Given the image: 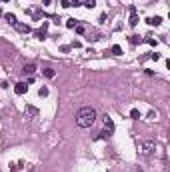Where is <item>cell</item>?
Segmentation results:
<instances>
[{"label": "cell", "instance_id": "4", "mask_svg": "<svg viewBox=\"0 0 170 172\" xmlns=\"http://www.w3.org/2000/svg\"><path fill=\"white\" fill-rule=\"evenodd\" d=\"M14 28L18 30V32H22V34H28V32H30V26L28 24H22V22H16Z\"/></svg>", "mask_w": 170, "mask_h": 172}, {"label": "cell", "instance_id": "11", "mask_svg": "<svg viewBox=\"0 0 170 172\" xmlns=\"http://www.w3.org/2000/svg\"><path fill=\"white\" fill-rule=\"evenodd\" d=\"M26 114L28 116H38V110L34 108V106H26Z\"/></svg>", "mask_w": 170, "mask_h": 172}, {"label": "cell", "instance_id": "2", "mask_svg": "<svg viewBox=\"0 0 170 172\" xmlns=\"http://www.w3.org/2000/svg\"><path fill=\"white\" fill-rule=\"evenodd\" d=\"M136 148H138V154H140V156H150V154L156 150V144L152 142V140H148V142H138V144H136Z\"/></svg>", "mask_w": 170, "mask_h": 172}, {"label": "cell", "instance_id": "23", "mask_svg": "<svg viewBox=\"0 0 170 172\" xmlns=\"http://www.w3.org/2000/svg\"><path fill=\"white\" fill-rule=\"evenodd\" d=\"M42 2H44V4H50V2H52V0H42Z\"/></svg>", "mask_w": 170, "mask_h": 172}, {"label": "cell", "instance_id": "5", "mask_svg": "<svg viewBox=\"0 0 170 172\" xmlns=\"http://www.w3.org/2000/svg\"><path fill=\"white\" fill-rule=\"evenodd\" d=\"M26 90H28V86H26V82H18V84L14 86V92H16V94H24Z\"/></svg>", "mask_w": 170, "mask_h": 172}, {"label": "cell", "instance_id": "21", "mask_svg": "<svg viewBox=\"0 0 170 172\" xmlns=\"http://www.w3.org/2000/svg\"><path fill=\"white\" fill-rule=\"evenodd\" d=\"M146 42H148V44H152V46H156V40L154 38H146Z\"/></svg>", "mask_w": 170, "mask_h": 172}, {"label": "cell", "instance_id": "15", "mask_svg": "<svg viewBox=\"0 0 170 172\" xmlns=\"http://www.w3.org/2000/svg\"><path fill=\"white\" fill-rule=\"evenodd\" d=\"M6 20H8V22H10V24H12V26L16 24V16H14V14H10V12L6 14Z\"/></svg>", "mask_w": 170, "mask_h": 172}, {"label": "cell", "instance_id": "17", "mask_svg": "<svg viewBox=\"0 0 170 172\" xmlns=\"http://www.w3.org/2000/svg\"><path fill=\"white\" fill-rule=\"evenodd\" d=\"M94 4H96V0H84V6L86 8H94Z\"/></svg>", "mask_w": 170, "mask_h": 172}, {"label": "cell", "instance_id": "1", "mask_svg": "<svg viewBox=\"0 0 170 172\" xmlns=\"http://www.w3.org/2000/svg\"><path fill=\"white\" fill-rule=\"evenodd\" d=\"M94 122H96V110L92 106H84V108L78 110V114H76V124H78V128H90Z\"/></svg>", "mask_w": 170, "mask_h": 172}, {"label": "cell", "instance_id": "9", "mask_svg": "<svg viewBox=\"0 0 170 172\" xmlns=\"http://www.w3.org/2000/svg\"><path fill=\"white\" fill-rule=\"evenodd\" d=\"M160 22H162V18H160V16H154V18H148V24H150V26H160Z\"/></svg>", "mask_w": 170, "mask_h": 172}, {"label": "cell", "instance_id": "8", "mask_svg": "<svg viewBox=\"0 0 170 172\" xmlns=\"http://www.w3.org/2000/svg\"><path fill=\"white\" fill-rule=\"evenodd\" d=\"M46 28H48V24L44 22V24H42V26H40V28H38V30L34 32V34L38 36V38H44V34H46Z\"/></svg>", "mask_w": 170, "mask_h": 172}, {"label": "cell", "instance_id": "22", "mask_svg": "<svg viewBox=\"0 0 170 172\" xmlns=\"http://www.w3.org/2000/svg\"><path fill=\"white\" fill-rule=\"evenodd\" d=\"M62 6H68V0H62Z\"/></svg>", "mask_w": 170, "mask_h": 172}, {"label": "cell", "instance_id": "7", "mask_svg": "<svg viewBox=\"0 0 170 172\" xmlns=\"http://www.w3.org/2000/svg\"><path fill=\"white\" fill-rule=\"evenodd\" d=\"M22 72H24V74H30V76H32V74L36 72V66H34V64H24Z\"/></svg>", "mask_w": 170, "mask_h": 172}, {"label": "cell", "instance_id": "25", "mask_svg": "<svg viewBox=\"0 0 170 172\" xmlns=\"http://www.w3.org/2000/svg\"><path fill=\"white\" fill-rule=\"evenodd\" d=\"M0 2H2V0H0Z\"/></svg>", "mask_w": 170, "mask_h": 172}, {"label": "cell", "instance_id": "19", "mask_svg": "<svg viewBox=\"0 0 170 172\" xmlns=\"http://www.w3.org/2000/svg\"><path fill=\"white\" fill-rule=\"evenodd\" d=\"M130 42H132V44H140V38H138V36H130Z\"/></svg>", "mask_w": 170, "mask_h": 172}, {"label": "cell", "instance_id": "14", "mask_svg": "<svg viewBox=\"0 0 170 172\" xmlns=\"http://www.w3.org/2000/svg\"><path fill=\"white\" fill-rule=\"evenodd\" d=\"M130 118H134V120H138V118H140V112L136 110V108H132V110H130Z\"/></svg>", "mask_w": 170, "mask_h": 172}, {"label": "cell", "instance_id": "20", "mask_svg": "<svg viewBox=\"0 0 170 172\" xmlns=\"http://www.w3.org/2000/svg\"><path fill=\"white\" fill-rule=\"evenodd\" d=\"M74 28H76V32H78V34H84V26H80V24H76V26H74Z\"/></svg>", "mask_w": 170, "mask_h": 172}, {"label": "cell", "instance_id": "16", "mask_svg": "<svg viewBox=\"0 0 170 172\" xmlns=\"http://www.w3.org/2000/svg\"><path fill=\"white\" fill-rule=\"evenodd\" d=\"M74 26H76V20L74 18H68L66 20V28H74Z\"/></svg>", "mask_w": 170, "mask_h": 172}, {"label": "cell", "instance_id": "12", "mask_svg": "<svg viewBox=\"0 0 170 172\" xmlns=\"http://www.w3.org/2000/svg\"><path fill=\"white\" fill-rule=\"evenodd\" d=\"M38 94H40V98H46V96H48V88H46V86H42V88L38 90Z\"/></svg>", "mask_w": 170, "mask_h": 172}, {"label": "cell", "instance_id": "6", "mask_svg": "<svg viewBox=\"0 0 170 172\" xmlns=\"http://www.w3.org/2000/svg\"><path fill=\"white\" fill-rule=\"evenodd\" d=\"M138 24V14H136V8L132 6L130 8V26H136Z\"/></svg>", "mask_w": 170, "mask_h": 172}, {"label": "cell", "instance_id": "3", "mask_svg": "<svg viewBox=\"0 0 170 172\" xmlns=\"http://www.w3.org/2000/svg\"><path fill=\"white\" fill-rule=\"evenodd\" d=\"M102 122H104V132L110 136V134L114 132V122H112V118L108 116V114H104V116H102Z\"/></svg>", "mask_w": 170, "mask_h": 172}, {"label": "cell", "instance_id": "18", "mask_svg": "<svg viewBox=\"0 0 170 172\" xmlns=\"http://www.w3.org/2000/svg\"><path fill=\"white\" fill-rule=\"evenodd\" d=\"M120 52H122V48H120L118 44H114V46H112V54H116V56H118Z\"/></svg>", "mask_w": 170, "mask_h": 172}, {"label": "cell", "instance_id": "24", "mask_svg": "<svg viewBox=\"0 0 170 172\" xmlns=\"http://www.w3.org/2000/svg\"><path fill=\"white\" fill-rule=\"evenodd\" d=\"M2 2H8V0H2Z\"/></svg>", "mask_w": 170, "mask_h": 172}, {"label": "cell", "instance_id": "10", "mask_svg": "<svg viewBox=\"0 0 170 172\" xmlns=\"http://www.w3.org/2000/svg\"><path fill=\"white\" fill-rule=\"evenodd\" d=\"M42 74H44L46 78H54V76H56V72H54L52 68H44V70H42Z\"/></svg>", "mask_w": 170, "mask_h": 172}, {"label": "cell", "instance_id": "13", "mask_svg": "<svg viewBox=\"0 0 170 172\" xmlns=\"http://www.w3.org/2000/svg\"><path fill=\"white\" fill-rule=\"evenodd\" d=\"M82 4H84V0H70L68 6H82Z\"/></svg>", "mask_w": 170, "mask_h": 172}]
</instances>
